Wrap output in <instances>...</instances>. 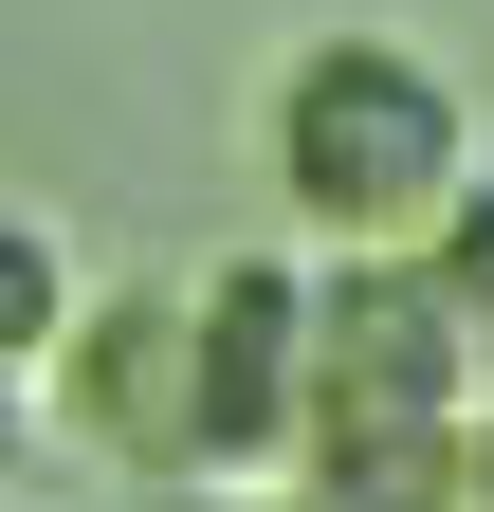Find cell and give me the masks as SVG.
Masks as SVG:
<instances>
[{"label": "cell", "instance_id": "obj_1", "mask_svg": "<svg viewBox=\"0 0 494 512\" xmlns=\"http://www.w3.org/2000/svg\"><path fill=\"white\" fill-rule=\"evenodd\" d=\"M257 147H275V202H293L312 256H403V238L476 183V92H458L421 37L348 19V37H312V55L275 74Z\"/></svg>", "mask_w": 494, "mask_h": 512}, {"label": "cell", "instance_id": "obj_2", "mask_svg": "<svg viewBox=\"0 0 494 512\" xmlns=\"http://www.w3.org/2000/svg\"><path fill=\"white\" fill-rule=\"evenodd\" d=\"M312 458V238H257L183 293V494H275Z\"/></svg>", "mask_w": 494, "mask_h": 512}, {"label": "cell", "instance_id": "obj_3", "mask_svg": "<svg viewBox=\"0 0 494 512\" xmlns=\"http://www.w3.org/2000/svg\"><path fill=\"white\" fill-rule=\"evenodd\" d=\"M494 403V348L421 256H312V439H458Z\"/></svg>", "mask_w": 494, "mask_h": 512}, {"label": "cell", "instance_id": "obj_4", "mask_svg": "<svg viewBox=\"0 0 494 512\" xmlns=\"http://www.w3.org/2000/svg\"><path fill=\"white\" fill-rule=\"evenodd\" d=\"M55 384H74L92 458H129V476L183 494V293H110V311H74Z\"/></svg>", "mask_w": 494, "mask_h": 512}, {"label": "cell", "instance_id": "obj_5", "mask_svg": "<svg viewBox=\"0 0 494 512\" xmlns=\"http://www.w3.org/2000/svg\"><path fill=\"white\" fill-rule=\"evenodd\" d=\"M37 348H74V238L37 202H0V366L37 384Z\"/></svg>", "mask_w": 494, "mask_h": 512}, {"label": "cell", "instance_id": "obj_6", "mask_svg": "<svg viewBox=\"0 0 494 512\" xmlns=\"http://www.w3.org/2000/svg\"><path fill=\"white\" fill-rule=\"evenodd\" d=\"M403 256H421V275H440V293H458V330L494 348V165H476V183H458V202H440V220H421Z\"/></svg>", "mask_w": 494, "mask_h": 512}, {"label": "cell", "instance_id": "obj_7", "mask_svg": "<svg viewBox=\"0 0 494 512\" xmlns=\"http://www.w3.org/2000/svg\"><path fill=\"white\" fill-rule=\"evenodd\" d=\"M19 476H37V384L0 366V512H19Z\"/></svg>", "mask_w": 494, "mask_h": 512}, {"label": "cell", "instance_id": "obj_8", "mask_svg": "<svg viewBox=\"0 0 494 512\" xmlns=\"http://www.w3.org/2000/svg\"><path fill=\"white\" fill-rule=\"evenodd\" d=\"M476 512H494V403H476Z\"/></svg>", "mask_w": 494, "mask_h": 512}]
</instances>
